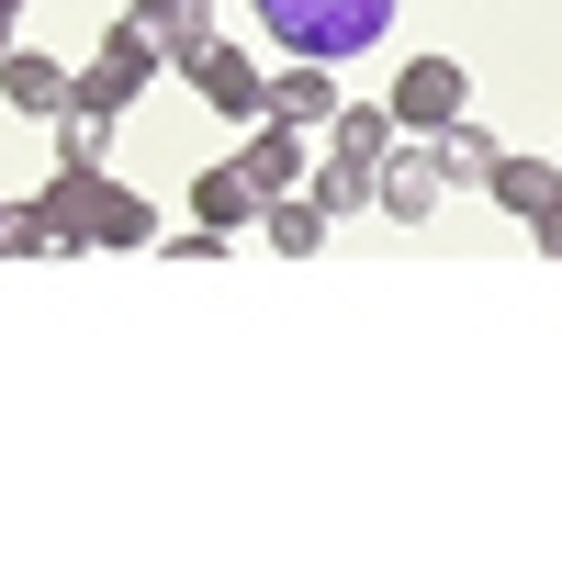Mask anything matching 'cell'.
I'll return each instance as SVG.
<instances>
[{
    "mask_svg": "<svg viewBox=\"0 0 562 562\" xmlns=\"http://www.w3.org/2000/svg\"><path fill=\"white\" fill-rule=\"evenodd\" d=\"M304 192H315V214H326V225H349V214H371V169H360V158H338V147H326V169L304 180Z\"/></svg>",
    "mask_w": 562,
    "mask_h": 562,
    "instance_id": "15",
    "label": "cell"
},
{
    "mask_svg": "<svg viewBox=\"0 0 562 562\" xmlns=\"http://www.w3.org/2000/svg\"><path fill=\"white\" fill-rule=\"evenodd\" d=\"M192 90H203V102H214L225 124H259V113H270V68L248 57V45H225V34L192 57Z\"/></svg>",
    "mask_w": 562,
    "mask_h": 562,
    "instance_id": "5",
    "label": "cell"
},
{
    "mask_svg": "<svg viewBox=\"0 0 562 562\" xmlns=\"http://www.w3.org/2000/svg\"><path fill=\"white\" fill-rule=\"evenodd\" d=\"M158 68H169V57H158V34L124 12L102 45H90V68H79V102H102V113H135V102L158 90Z\"/></svg>",
    "mask_w": 562,
    "mask_h": 562,
    "instance_id": "2",
    "label": "cell"
},
{
    "mask_svg": "<svg viewBox=\"0 0 562 562\" xmlns=\"http://www.w3.org/2000/svg\"><path fill=\"white\" fill-rule=\"evenodd\" d=\"M326 135H338V158H360V169H383V147H394V113L383 102H338V113H326Z\"/></svg>",
    "mask_w": 562,
    "mask_h": 562,
    "instance_id": "13",
    "label": "cell"
},
{
    "mask_svg": "<svg viewBox=\"0 0 562 562\" xmlns=\"http://www.w3.org/2000/svg\"><path fill=\"white\" fill-rule=\"evenodd\" d=\"M439 158H428V135H394L383 147V169H371V214H394V225H428L439 214Z\"/></svg>",
    "mask_w": 562,
    "mask_h": 562,
    "instance_id": "3",
    "label": "cell"
},
{
    "mask_svg": "<svg viewBox=\"0 0 562 562\" xmlns=\"http://www.w3.org/2000/svg\"><path fill=\"white\" fill-rule=\"evenodd\" d=\"M529 237H540V248L562 259V203H540V214H529Z\"/></svg>",
    "mask_w": 562,
    "mask_h": 562,
    "instance_id": "17",
    "label": "cell"
},
{
    "mask_svg": "<svg viewBox=\"0 0 562 562\" xmlns=\"http://www.w3.org/2000/svg\"><path fill=\"white\" fill-rule=\"evenodd\" d=\"M428 158H439V180H450V192H484V169H495V135H484L473 113H450V124L428 135Z\"/></svg>",
    "mask_w": 562,
    "mask_h": 562,
    "instance_id": "10",
    "label": "cell"
},
{
    "mask_svg": "<svg viewBox=\"0 0 562 562\" xmlns=\"http://www.w3.org/2000/svg\"><path fill=\"white\" fill-rule=\"evenodd\" d=\"M259 225H270V248H281V259H315V248H326L315 192H270V203H259Z\"/></svg>",
    "mask_w": 562,
    "mask_h": 562,
    "instance_id": "14",
    "label": "cell"
},
{
    "mask_svg": "<svg viewBox=\"0 0 562 562\" xmlns=\"http://www.w3.org/2000/svg\"><path fill=\"white\" fill-rule=\"evenodd\" d=\"M45 248H57L45 203H0V259H45Z\"/></svg>",
    "mask_w": 562,
    "mask_h": 562,
    "instance_id": "16",
    "label": "cell"
},
{
    "mask_svg": "<svg viewBox=\"0 0 562 562\" xmlns=\"http://www.w3.org/2000/svg\"><path fill=\"white\" fill-rule=\"evenodd\" d=\"M405 135H439L450 113H473V79H461V57H405V79H394V102H383Z\"/></svg>",
    "mask_w": 562,
    "mask_h": 562,
    "instance_id": "4",
    "label": "cell"
},
{
    "mask_svg": "<svg viewBox=\"0 0 562 562\" xmlns=\"http://www.w3.org/2000/svg\"><path fill=\"white\" fill-rule=\"evenodd\" d=\"M192 225H225V237H237V225H259V192H248V169H237V158L192 180Z\"/></svg>",
    "mask_w": 562,
    "mask_h": 562,
    "instance_id": "12",
    "label": "cell"
},
{
    "mask_svg": "<svg viewBox=\"0 0 562 562\" xmlns=\"http://www.w3.org/2000/svg\"><path fill=\"white\" fill-rule=\"evenodd\" d=\"M12 23H23V0H0V45H12Z\"/></svg>",
    "mask_w": 562,
    "mask_h": 562,
    "instance_id": "18",
    "label": "cell"
},
{
    "mask_svg": "<svg viewBox=\"0 0 562 562\" xmlns=\"http://www.w3.org/2000/svg\"><path fill=\"white\" fill-rule=\"evenodd\" d=\"M259 34L281 45V57H326V68H349L360 45H383L405 0H248Z\"/></svg>",
    "mask_w": 562,
    "mask_h": 562,
    "instance_id": "1",
    "label": "cell"
},
{
    "mask_svg": "<svg viewBox=\"0 0 562 562\" xmlns=\"http://www.w3.org/2000/svg\"><path fill=\"white\" fill-rule=\"evenodd\" d=\"M484 203L529 225L540 203H562V158H529V147H495V169H484Z\"/></svg>",
    "mask_w": 562,
    "mask_h": 562,
    "instance_id": "7",
    "label": "cell"
},
{
    "mask_svg": "<svg viewBox=\"0 0 562 562\" xmlns=\"http://www.w3.org/2000/svg\"><path fill=\"white\" fill-rule=\"evenodd\" d=\"M68 90H79V68H57V57H34V45H0V102H12V113H34V124H57V113H68Z\"/></svg>",
    "mask_w": 562,
    "mask_h": 562,
    "instance_id": "6",
    "label": "cell"
},
{
    "mask_svg": "<svg viewBox=\"0 0 562 562\" xmlns=\"http://www.w3.org/2000/svg\"><path fill=\"white\" fill-rule=\"evenodd\" d=\"M135 23L158 34V57H169V68H192L203 45H214V23H203V0H135Z\"/></svg>",
    "mask_w": 562,
    "mask_h": 562,
    "instance_id": "11",
    "label": "cell"
},
{
    "mask_svg": "<svg viewBox=\"0 0 562 562\" xmlns=\"http://www.w3.org/2000/svg\"><path fill=\"white\" fill-rule=\"evenodd\" d=\"M237 169H248V192L270 203V192H304V135L281 124V113H259L248 124V147H237Z\"/></svg>",
    "mask_w": 562,
    "mask_h": 562,
    "instance_id": "8",
    "label": "cell"
},
{
    "mask_svg": "<svg viewBox=\"0 0 562 562\" xmlns=\"http://www.w3.org/2000/svg\"><path fill=\"white\" fill-rule=\"evenodd\" d=\"M270 113H281V124H326V113H338V68H326V57L270 68Z\"/></svg>",
    "mask_w": 562,
    "mask_h": 562,
    "instance_id": "9",
    "label": "cell"
}]
</instances>
